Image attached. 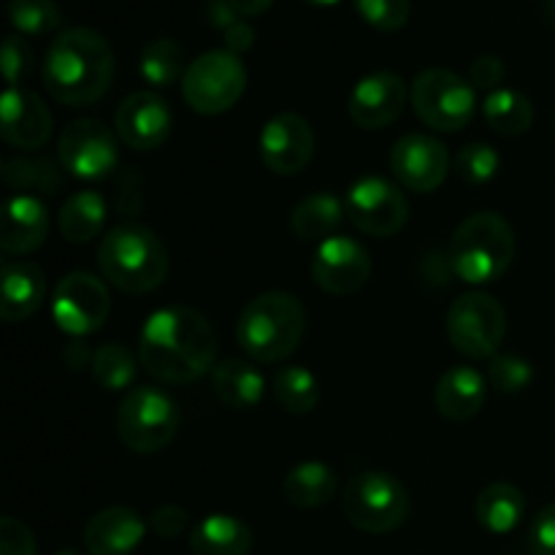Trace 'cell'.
<instances>
[{
	"instance_id": "1",
	"label": "cell",
	"mask_w": 555,
	"mask_h": 555,
	"mask_svg": "<svg viewBox=\"0 0 555 555\" xmlns=\"http://www.w3.org/2000/svg\"><path fill=\"white\" fill-rule=\"evenodd\" d=\"M139 363L166 385H188L217 366V334L193 307H163L139 334Z\"/></svg>"
},
{
	"instance_id": "2",
	"label": "cell",
	"mask_w": 555,
	"mask_h": 555,
	"mask_svg": "<svg viewBox=\"0 0 555 555\" xmlns=\"http://www.w3.org/2000/svg\"><path fill=\"white\" fill-rule=\"evenodd\" d=\"M114 52L90 27L63 30L43 54L41 79L49 95L65 106H90L112 87Z\"/></svg>"
},
{
	"instance_id": "3",
	"label": "cell",
	"mask_w": 555,
	"mask_h": 555,
	"mask_svg": "<svg viewBox=\"0 0 555 555\" xmlns=\"http://www.w3.org/2000/svg\"><path fill=\"white\" fill-rule=\"evenodd\" d=\"M98 266L103 280L122 293H152L166 282L171 271L166 244L155 231L135 222L114 225L98 247Z\"/></svg>"
},
{
	"instance_id": "4",
	"label": "cell",
	"mask_w": 555,
	"mask_h": 555,
	"mask_svg": "<svg viewBox=\"0 0 555 555\" xmlns=\"http://www.w3.org/2000/svg\"><path fill=\"white\" fill-rule=\"evenodd\" d=\"M307 334V309L293 293L269 291L247 301L236 320V341L253 361L291 358Z\"/></svg>"
},
{
	"instance_id": "5",
	"label": "cell",
	"mask_w": 555,
	"mask_h": 555,
	"mask_svg": "<svg viewBox=\"0 0 555 555\" xmlns=\"http://www.w3.org/2000/svg\"><path fill=\"white\" fill-rule=\"evenodd\" d=\"M515 231L496 211H475L450 238V271L466 285H491L502 280L515 258Z\"/></svg>"
},
{
	"instance_id": "6",
	"label": "cell",
	"mask_w": 555,
	"mask_h": 555,
	"mask_svg": "<svg viewBox=\"0 0 555 555\" xmlns=\"http://www.w3.org/2000/svg\"><path fill=\"white\" fill-rule=\"evenodd\" d=\"M341 509L350 526L366 534H390L410 518V493L399 477L388 472H361L347 482Z\"/></svg>"
},
{
	"instance_id": "7",
	"label": "cell",
	"mask_w": 555,
	"mask_h": 555,
	"mask_svg": "<svg viewBox=\"0 0 555 555\" xmlns=\"http://www.w3.org/2000/svg\"><path fill=\"white\" fill-rule=\"evenodd\" d=\"M179 406L163 388H135L119 401L117 434L130 453L155 455L173 442Z\"/></svg>"
},
{
	"instance_id": "8",
	"label": "cell",
	"mask_w": 555,
	"mask_h": 555,
	"mask_svg": "<svg viewBox=\"0 0 555 555\" xmlns=\"http://www.w3.org/2000/svg\"><path fill=\"white\" fill-rule=\"evenodd\" d=\"M244 90H247V68L242 57L228 49H209L184 70V103L204 117L231 112L242 101Z\"/></svg>"
},
{
	"instance_id": "9",
	"label": "cell",
	"mask_w": 555,
	"mask_h": 555,
	"mask_svg": "<svg viewBox=\"0 0 555 555\" xmlns=\"http://www.w3.org/2000/svg\"><path fill=\"white\" fill-rule=\"evenodd\" d=\"M412 108L423 125L439 133L469 128L477 114V90L469 79L448 68H426L412 81Z\"/></svg>"
},
{
	"instance_id": "10",
	"label": "cell",
	"mask_w": 555,
	"mask_h": 555,
	"mask_svg": "<svg viewBox=\"0 0 555 555\" xmlns=\"http://www.w3.org/2000/svg\"><path fill=\"white\" fill-rule=\"evenodd\" d=\"M448 339L455 350L472 361L499 356L507 334V312L491 293L472 291L455 298L448 309Z\"/></svg>"
},
{
	"instance_id": "11",
	"label": "cell",
	"mask_w": 555,
	"mask_h": 555,
	"mask_svg": "<svg viewBox=\"0 0 555 555\" xmlns=\"http://www.w3.org/2000/svg\"><path fill=\"white\" fill-rule=\"evenodd\" d=\"M347 220L366 236H396L410 220V201L399 184L383 177H361L345 198Z\"/></svg>"
},
{
	"instance_id": "12",
	"label": "cell",
	"mask_w": 555,
	"mask_h": 555,
	"mask_svg": "<svg viewBox=\"0 0 555 555\" xmlns=\"http://www.w3.org/2000/svg\"><path fill=\"white\" fill-rule=\"evenodd\" d=\"M112 312V296L103 280L87 271H74L57 282L52 296V320L63 334L81 339L103 328Z\"/></svg>"
},
{
	"instance_id": "13",
	"label": "cell",
	"mask_w": 555,
	"mask_h": 555,
	"mask_svg": "<svg viewBox=\"0 0 555 555\" xmlns=\"http://www.w3.org/2000/svg\"><path fill=\"white\" fill-rule=\"evenodd\" d=\"M60 166L76 179L101 182L117 168V135L101 119H74L57 139Z\"/></svg>"
},
{
	"instance_id": "14",
	"label": "cell",
	"mask_w": 555,
	"mask_h": 555,
	"mask_svg": "<svg viewBox=\"0 0 555 555\" xmlns=\"http://www.w3.org/2000/svg\"><path fill=\"white\" fill-rule=\"evenodd\" d=\"M263 166L276 177H296L314 157V130L301 114H274L258 135Z\"/></svg>"
},
{
	"instance_id": "15",
	"label": "cell",
	"mask_w": 555,
	"mask_h": 555,
	"mask_svg": "<svg viewBox=\"0 0 555 555\" xmlns=\"http://www.w3.org/2000/svg\"><path fill=\"white\" fill-rule=\"evenodd\" d=\"M450 152L428 133H406L390 150V171L412 193H434L450 173Z\"/></svg>"
},
{
	"instance_id": "16",
	"label": "cell",
	"mask_w": 555,
	"mask_h": 555,
	"mask_svg": "<svg viewBox=\"0 0 555 555\" xmlns=\"http://www.w3.org/2000/svg\"><path fill=\"white\" fill-rule=\"evenodd\" d=\"M372 276V255L350 236H331L312 255V280L331 296L358 293Z\"/></svg>"
},
{
	"instance_id": "17",
	"label": "cell",
	"mask_w": 555,
	"mask_h": 555,
	"mask_svg": "<svg viewBox=\"0 0 555 555\" xmlns=\"http://www.w3.org/2000/svg\"><path fill=\"white\" fill-rule=\"evenodd\" d=\"M410 87L393 70H374L352 87L347 114L363 130H383L404 114Z\"/></svg>"
},
{
	"instance_id": "18",
	"label": "cell",
	"mask_w": 555,
	"mask_h": 555,
	"mask_svg": "<svg viewBox=\"0 0 555 555\" xmlns=\"http://www.w3.org/2000/svg\"><path fill=\"white\" fill-rule=\"evenodd\" d=\"M114 128L119 141L135 152L157 150L173 130V114L166 98L152 90L130 92L114 114Z\"/></svg>"
},
{
	"instance_id": "19",
	"label": "cell",
	"mask_w": 555,
	"mask_h": 555,
	"mask_svg": "<svg viewBox=\"0 0 555 555\" xmlns=\"http://www.w3.org/2000/svg\"><path fill=\"white\" fill-rule=\"evenodd\" d=\"M52 112L27 87H5L0 103V135L9 146L36 152L52 135Z\"/></svg>"
},
{
	"instance_id": "20",
	"label": "cell",
	"mask_w": 555,
	"mask_h": 555,
	"mask_svg": "<svg viewBox=\"0 0 555 555\" xmlns=\"http://www.w3.org/2000/svg\"><path fill=\"white\" fill-rule=\"evenodd\" d=\"M146 524L135 509L114 504L92 515L85 526V547L90 555H130L144 542Z\"/></svg>"
},
{
	"instance_id": "21",
	"label": "cell",
	"mask_w": 555,
	"mask_h": 555,
	"mask_svg": "<svg viewBox=\"0 0 555 555\" xmlns=\"http://www.w3.org/2000/svg\"><path fill=\"white\" fill-rule=\"evenodd\" d=\"M49 209L38 195H11L3 211L0 247L5 255H30L47 242Z\"/></svg>"
},
{
	"instance_id": "22",
	"label": "cell",
	"mask_w": 555,
	"mask_h": 555,
	"mask_svg": "<svg viewBox=\"0 0 555 555\" xmlns=\"http://www.w3.org/2000/svg\"><path fill=\"white\" fill-rule=\"evenodd\" d=\"M0 276H3L0 318L5 323H22L43 307L47 274H43L41 266L30 263V260H5Z\"/></svg>"
},
{
	"instance_id": "23",
	"label": "cell",
	"mask_w": 555,
	"mask_h": 555,
	"mask_svg": "<svg viewBox=\"0 0 555 555\" xmlns=\"http://www.w3.org/2000/svg\"><path fill=\"white\" fill-rule=\"evenodd\" d=\"M488 396V383L475 366L448 369L439 377L437 388H434V404H437L439 415L448 417L453 423H466L482 410Z\"/></svg>"
},
{
	"instance_id": "24",
	"label": "cell",
	"mask_w": 555,
	"mask_h": 555,
	"mask_svg": "<svg viewBox=\"0 0 555 555\" xmlns=\"http://www.w3.org/2000/svg\"><path fill=\"white\" fill-rule=\"evenodd\" d=\"M211 388L217 399L231 410H253L263 401L266 379L253 361L225 358L211 369Z\"/></svg>"
},
{
	"instance_id": "25",
	"label": "cell",
	"mask_w": 555,
	"mask_h": 555,
	"mask_svg": "<svg viewBox=\"0 0 555 555\" xmlns=\"http://www.w3.org/2000/svg\"><path fill=\"white\" fill-rule=\"evenodd\" d=\"M345 201L334 193H312L298 201L291 211V231L298 242L323 244L325 238L336 236L345 222Z\"/></svg>"
},
{
	"instance_id": "26",
	"label": "cell",
	"mask_w": 555,
	"mask_h": 555,
	"mask_svg": "<svg viewBox=\"0 0 555 555\" xmlns=\"http://www.w3.org/2000/svg\"><path fill=\"white\" fill-rule=\"evenodd\" d=\"M193 555H247L253 551V531L233 515H206L190 534Z\"/></svg>"
},
{
	"instance_id": "27",
	"label": "cell",
	"mask_w": 555,
	"mask_h": 555,
	"mask_svg": "<svg viewBox=\"0 0 555 555\" xmlns=\"http://www.w3.org/2000/svg\"><path fill=\"white\" fill-rule=\"evenodd\" d=\"M106 198L98 190H79V193L68 195L65 204L60 206L57 231L65 242L87 244L95 236H101L103 225H106Z\"/></svg>"
},
{
	"instance_id": "28",
	"label": "cell",
	"mask_w": 555,
	"mask_h": 555,
	"mask_svg": "<svg viewBox=\"0 0 555 555\" xmlns=\"http://www.w3.org/2000/svg\"><path fill=\"white\" fill-rule=\"evenodd\" d=\"M336 491H339V477H336L334 466L323 464V461H304V464L293 466L282 482V493L287 502L301 509L325 507L336 496Z\"/></svg>"
},
{
	"instance_id": "29",
	"label": "cell",
	"mask_w": 555,
	"mask_h": 555,
	"mask_svg": "<svg viewBox=\"0 0 555 555\" xmlns=\"http://www.w3.org/2000/svg\"><path fill=\"white\" fill-rule=\"evenodd\" d=\"M526 513L524 491L509 482H493L482 488L475 502V518L491 534H509L518 529Z\"/></svg>"
},
{
	"instance_id": "30",
	"label": "cell",
	"mask_w": 555,
	"mask_h": 555,
	"mask_svg": "<svg viewBox=\"0 0 555 555\" xmlns=\"http://www.w3.org/2000/svg\"><path fill=\"white\" fill-rule=\"evenodd\" d=\"M482 117H486L488 128L496 130L499 135H524L534 122V103L529 95L520 90H509L502 87L496 92H488L486 103H482Z\"/></svg>"
},
{
	"instance_id": "31",
	"label": "cell",
	"mask_w": 555,
	"mask_h": 555,
	"mask_svg": "<svg viewBox=\"0 0 555 555\" xmlns=\"http://www.w3.org/2000/svg\"><path fill=\"white\" fill-rule=\"evenodd\" d=\"M184 70H188L184 68V49L173 38H155L141 52V79L157 90H166V87H173L179 79H184Z\"/></svg>"
},
{
	"instance_id": "32",
	"label": "cell",
	"mask_w": 555,
	"mask_h": 555,
	"mask_svg": "<svg viewBox=\"0 0 555 555\" xmlns=\"http://www.w3.org/2000/svg\"><path fill=\"white\" fill-rule=\"evenodd\" d=\"M274 399L291 415H309L320 401V383L309 369L285 366L274 377Z\"/></svg>"
},
{
	"instance_id": "33",
	"label": "cell",
	"mask_w": 555,
	"mask_h": 555,
	"mask_svg": "<svg viewBox=\"0 0 555 555\" xmlns=\"http://www.w3.org/2000/svg\"><path fill=\"white\" fill-rule=\"evenodd\" d=\"M3 182L11 190H36V193L54 195L60 190V168L52 157H11L3 163Z\"/></svg>"
},
{
	"instance_id": "34",
	"label": "cell",
	"mask_w": 555,
	"mask_h": 555,
	"mask_svg": "<svg viewBox=\"0 0 555 555\" xmlns=\"http://www.w3.org/2000/svg\"><path fill=\"white\" fill-rule=\"evenodd\" d=\"M90 372L103 390L117 393V390H125L133 383L135 358L133 352L125 345H119V341H106V345L98 347L95 356H92Z\"/></svg>"
},
{
	"instance_id": "35",
	"label": "cell",
	"mask_w": 555,
	"mask_h": 555,
	"mask_svg": "<svg viewBox=\"0 0 555 555\" xmlns=\"http://www.w3.org/2000/svg\"><path fill=\"white\" fill-rule=\"evenodd\" d=\"M9 20L20 36H47L60 27V9L54 0H11Z\"/></svg>"
},
{
	"instance_id": "36",
	"label": "cell",
	"mask_w": 555,
	"mask_h": 555,
	"mask_svg": "<svg viewBox=\"0 0 555 555\" xmlns=\"http://www.w3.org/2000/svg\"><path fill=\"white\" fill-rule=\"evenodd\" d=\"M499 168H502V155L491 144H482V141L461 146L459 155H455V173L466 184L491 182L499 173Z\"/></svg>"
},
{
	"instance_id": "37",
	"label": "cell",
	"mask_w": 555,
	"mask_h": 555,
	"mask_svg": "<svg viewBox=\"0 0 555 555\" xmlns=\"http://www.w3.org/2000/svg\"><path fill=\"white\" fill-rule=\"evenodd\" d=\"M488 383L499 393H524L534 383V369H531V363L526 358L513 356V352H499L488 363Z\"/></svg>"
},
{
	"instance_id": "38",
	"label": "cell",
	"mask_w": 555,
	"mask_h": 555,
	"mask_svg": "<svg viewBox=\"0 0 555 555\" xmlns=\"http://www.w3.org/2000/svg\"><path fill=\"white\" fill-rule=\"evenodd\" d=\"M356 11L369 27L379 33H396L410 22V0H356Z\"/></svg>"
},
{
	"instance_id": "39",
	"label": "cell",
	"mask_w": 555,
	"mask_h": 555,
	"mask_svg": "<svg viewBox=\"0 0 555 555\" xmlns=\"http://www.w3.org/2000/svg\"><path fill=\"white\" fill-rule=\"evenodd\" d=\"M36 68V54H33L30 43L22 36H9L3 41V74L9 87H22L20 81H25L27 76Z\"/></svg>"
},
{
	"instance_id": "40",
	"label": "cell",
	"mask_w": 555,
	"mask_h": 555,
	"mask_svg": "<svg viewBox=\"0 0 555 555\" xmlns=\"http://www.w3.org/2000/svg\"><path fill=\"white\" fill-rule=\"evenodd\" d=\"M0 555H38L33 531L11 515L0 518Z\"/></svg>"
},
{
	"instance_id": "41",
	"label": "cell",
	"mask_w": 555,
	"mask_h": 555,
	"mask_svg": "<svg viewBox=\"0 0 555 555\" xmlns=\"http://www.w3.org/2000/svg\"><path fill=\"white\" fill-rule=\"evenodd\" d=\"M504 76H507V68H504V63L496 54H482V57H477L475 63L469 65V85L475 87V90H502Z\"/></svg>"
},
{
	"instance_id": "42",
	"label": "cell",
	"mask_w": 555,
	"mask_h": 555,
	"mask_svg": "<svg viewBox=\"0 0 555 555\" xmlns=\"http://www.w3.org/2000/svg\"><path fill=\"white\" fill-rule=\"evenodd\" d=\"M190 524V513L179 504H163L155 513L150 515V529L155 531L160 540H173V537L182 534Z\"/></svg>"
},
{
	"instance_id": "43",
	"label": "cell",
	"mask_w": 555,
	"mask_h": 555,
	"mask_svg": "<svg viewBox=\"0 0 555 555\" xmlns=\"http://www.w3.org/2000/svg\"><path fill=\"white\" fill-rule=\"evenodd\" d=\"M529 547L534 555H555V502L547 504L531 524Z\"/></svg>"
},
{
	"instance_id": "44",
	"label": "cell",
	"mask_w": 555,
	"mask_h": 555,
	"mask_svg": "<svg viewBox=\"0 0 555 555\" xmlns=\"http://www.w3.org/2000/svg\"><path fill=\"white\" fill-rule=\"evenodd\" d=\"M255 38H258V36H255V27L249 25V22H244V20H238L236 25H231L225 33H222L225 49H228V52H233V54L249 52V49L255 47Z\"/></svg>"
},
{
	"instance_id": "45",
	"label": "cell",
	"mask_w": 555,
	"mask_h": 555,
	"mask_svg": "<svg viewBox=\"0 0 555 555\" xmlns=\"http://www.w3.org/2000/svg\"><path fill=\"white\" fill-rule=\"evenodd\" d=\"M206 16H209V25L217 27V30H222V33L242 20V16L236 14V9H233L228 0H211L209 9H206Z\"/></svg>"
},
{
	"instance_id": "46",
	"label": "cell",
	"mask_w": 555,
	"mask_h": 555,
	"mask_svg": "<svg viewBox=\"0 0 555 555\" xmlns=\"http://www.w3.org/2000/svg\"><path fill=\"white\" fill-rule=\"evenodd\" d=\"M92 356H95V352H90V347H87L85 341H79V339L68 341V345L63 347L65 366H70L74 372H81L85 366H92Z\"/></svg>"
},
{
	"instance_id": "47",
	"label": "cell",
	"mask_w": 555,
	"mask_h": 555,
	"mask_svg": "<svg viewBox=\"0 0 555 555\" xmlns=\"http://www.w3.org/2000/svg\"><path fill=\"white\" fill-rule=\"evenodd\" d=\"M238 16H260L274 5V0H228Z\"/></svg>"
},
{
	"instance_id": "48",
	"label": "cell",
	"mask_w": 555,
	"mask_h": 555,
	"mask_svg": "<svg viewBox=\"0 0 555 555\" xmlns=\"http://www.w3.org/2000/svg\"><path fill=\"white\" fill-rule=\"evenodd\" d=\"M545 14H547V22L555 27V0H545Z\"/></svg>"
},
{
	"instance_id": "49",
	"label": "cell",
	"mask_w": 555,
	"mask_h": 555,
	"mask_svg": "<svg viewBox=\"0 0 555 555\" xmlns=\"http://www.w3.org/2000/svg\"><path fill=\"white\" fill-rule=\"evenodd\" d=\"M307 3H312V5H336V3H341V0H307Z\"/></svg>"
},
{
	"instance_id": "50",
	"label": "cell",
	"mask_w": 555,
	"mask_h": 555,
	"mask_svg": "<svg viewBox=\"0 0 555 555\" xmlns=\"http://www.w3.org/2000/svg\"><path fill=\"white\" fill-rule=\"evenodd\" d=\"M54 555H85V553H79V551H74V547H68V551H60V553H54Z\"/></svg>"
},
{
	"instance_id": "51",
	"label": "cell",
	"mask_w": 555,
	"mask_h": 555,
	"mask_svg": "<svg viewBox=\"0 0 555 555\" xmlns=\"http://www.w3.org/2000/svg\"><path fill=\"white\" fill-rule=\"evenodd\" d=\"M553 130H555V117H553Z\"/></svg>"
}]
</instances>
